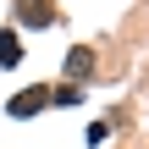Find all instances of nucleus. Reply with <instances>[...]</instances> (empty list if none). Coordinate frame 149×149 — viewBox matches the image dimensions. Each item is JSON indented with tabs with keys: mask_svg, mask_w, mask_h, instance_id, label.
Wrapping results in <instances>:
<instances>
[{
	"mask_svg": "<svg viewBox=\"0 0 149 149\" xmlns=\"http://www.w3.org/2000/svg\"><path fill=\"white\" fill-rule=\"evenodd\" d=\"M44 105H50V88H28V94H17L6 111H11V116H33V111H44Z\"/></svg>",
	"mask_w": 149,
	"mask_h": 149,
	"instance_id": "1",
	"label": "nucleus"
},
{
	"mask_svg": "<svg viewBox=\"0 0 149 149\" xmlns=\"http://www.w3.org/2000/svg\"><path fill=\"white\" fill-rule=\"evenodd\" d=\"M17 22H28V28H50L55 11H44L39 0H17Z\"/></svg>",
	"mask_w": 149,
	"mask_h": 149,
	"instance_id": "2",
	"label": "nucleus"
},
{
	"mask_svg": "<svg viewBox=\"0 0 149 149\" xmlns=\"http://www.w3.org/2000/svg\"><path fill=\"white\" fill-rule=\"evenodd\" d=\"M88 72H94V50H72L66 55V83H83Z\"/></svg>",
	"mask_w": 149,
	"mask_h": 149,
	"instance_id": "3",
	"label": "nucleus"
},
{
	"mask_svg": "<svg viewBox=\"0 0 149 149\" xmlns=\"http://www.w3.org/2000/svg\"><path fill=\"white\" fill-rule=\"evenodd\" d=\"M17 61H22V44L11 28H0V66H17Z\"/></svg>",
	"mask_w": 149,
	"mask_h": 149,
	"instance_id": "4",
	"label": "nucleus"
},
{
	"mask_svg": "<svg viewBox=\"0 0 149 149\" xmlns=\"http://www.w3.org/2000/svg\"><path fill=\"white\" fill-rule=\"evenodd\" d=\"M50 105H83V88L77 83H61V88H50Z\"/></svg>",
	"mask_w": 149,
	"mask_h": 149,
	"instance_id": "5",
	"label": "nucleus"
}]
</instances>
